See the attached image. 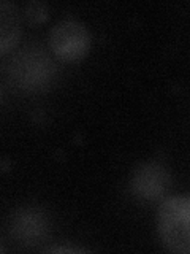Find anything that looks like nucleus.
<instances>
[{"label":"nucleus","instance_id":"f257e3e1","mask_svg":"<svg viewBox=\"0 0 190 254\" xmlns=\"http://www.w3.org/2000/svg\"><path fill=\"white\" fill-rule=\"evenodd\" d=\"M157 232L168 251L190 254V195H174L162 202Z\"/></svg>","mask_w":190,"mask_h":254},{"label":"nucleus","instance_id":"f03ea898","mask_svg":"<svg viewBox=\"0 0 190 254\" xmlns=\"http://www.w3.org/2000/svg\"><path fill=\"white\" fill-rule=\"evenodd\" d=\"M49 45L59 59L65 62L79 61L89 53L91 34L83 24L76 21H63L51 30Z\"/></svg>","mask_w":190,"mask_h":254},{"label":"nucleus","instance_id":"7ed1b4c3","mask_svg":"<svg viewBox=\"0 0 190 254\" xmlns=\"http://www.w3.org/2000/svg\"><path fill=\"white\" fill-rule=\"evenodd\" d=\"M52 73L51 62L40 51H22L14 58L10 65L11 79L22 89H40Z\"/></svg>","mask_w":190,"mask_h":254},{"label":"nucleus","instance_id":"20e7f679","mask_svg":"<svg viewBox=\"0 0 190 254\" xmlns=\"http://www.w3.org/2000/svg\"><path fill=\"white\" fill-rule=\"evenodd\" d=\"M132 192L141 200L155 202L166 194L170 188V177L162 165L144 164L135 170L132 183Z\"/></svg>","mask_w":190,"mask_h":254},{"label":"nucleus","instance_id":"39448f33","mask_svg":"<svg viewBox=\"0 0 190 254\" xmlns=\"http://www.w3.org/2000/svg\"><path fill=\"white\" fill-rule=\"evenodd\" d=\"M46 232V224L37 213L24 211L13 219L11 234L22 243H35Z\"/></svg>","mask_w":190,"mask_h":254},{"label":"nucleus","instance_id":"423d86ee","mask_svg":"<svg viewBox=\"0 0 190 254\" xmlns=\"http://www.w3.org/2000/svg\"><path fill=\"white\" fill-rule=\"evenodd\" d=\"M0 32H2V53H8L11 46H14L19 35V21L16 18L14 6L11 11H6L5 3H2L0 10Z\"/></svg>","mask_w":190,"mask_h":254}]
</instances>
